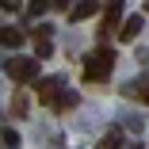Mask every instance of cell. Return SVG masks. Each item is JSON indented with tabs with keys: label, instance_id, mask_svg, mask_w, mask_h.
Returning <instances> with one entry per match:
<instances>
[{
	"label": "cell",
	"instance_id": "cell-11",
	"mask_svg": "<svg viewBox=\"0 0 149 149\" xmlns=\"http://www.w3.org/2000/svg\"><path fill=\"white\" fill-rule=\"evenodd\" d=\"M4 145H12V149H15V145H19V134H15V130H4Z\"/></svg>",
	"mask_w": 149,
	"mask_h": 149
},
{
	"label": "cell",
	"instance_id": "cell-1",
	"mask_svg": "<svg viewBox=\"0 0 149 149\" xmlns=\"http://www.w3.org/2000/svg\"><path fill=\"white\" fill-rule=\"evenodd\" d=\"M111 69H115V54L111 50H96L84 61V80H103V77H111Z\"/></svg>",
	"mask_w": 149,
	"mask_h": 149
},
{
	"label": "cell",
	"instance_id": "cell-6",
	"mask_svg": "<svg viewBox=\"0 0 149 149\" xmlns=\"http://www.w3.org/2000/svg\"><path fill=\"white\" fill-rule=\"evenodd\" d=\"M96 8H100V0H80V4L69 12V19H73V23H80V19H88V15H92Z\"/></svg>",
	"mask_w": 149,
	"mask_h": 149
},
{
	"label": "cell",
	"instance_id": "cell-13",
	"mask_svg": "<svg viewBox=\"0 0 149 149\" xmlns=\"http://www.w3.org/2000/svg\"><path fill=\"white\" fill-rule=\"evenodd\" d=\"M50 4H54V8H65V4H69V0H50Z\"/></svg>",
	"mask_w": 149,
	"mask_h": 149
},
{
	"label": "cell",
	"instance_id": "cell-12",
	"mask_svg": "<svg viewBox=\"0 0 149 149\" xmlns=\"http://www.w3.org/2000/svg\"><path fill=\"white\" fill-rule=\"evenodd\" d=\"M0 8H8V12H15L19 4H15V0H0Z\"/></svg>",
	"mask_w": 149,
	"mask_h": 149
},
{
	"label": "cell",
	"instance_id": "cell-5",
	"mask_svg": "<svg viewBox=\"0 0 149 149\" xmlns=\"http://www.w3.org/2000/svg\"><path fill=\"white\" fill-rule=\"evenodd\" d=\"M57 88H61V84H57L54 77H50V80H42V84H38V100H42V103H54V107H57Z\"/></svg>",
	"mask_w": 149,
	"mask_h": 149
},
{
	"label": "cell",
	"instance_id": "cell-2",
	"mask_svg": "<svg viewBox=\"0 0 149 149\" xmlns=\"http://www.w3.org/2000/svg\"><path fill=\"white\" fill-rule=\"evenodd\" d=\"M8 77L19 80V84L35 80L38 77V61H35V57H12V61H8Z\"/></svg>",
	"mask_w": 149,
	"mask_h": 149
},
{
	"label": "cell",
	"instance_id": "cell-3",
	"mask_svg": "<svg viewBox=\"0 0 149 149\" xmlns=\"http://www.w3.org/2000/svg\"><path fill=\"white\" fill-rule=\"evenodd\" d=\"M118 19H123V0H107V4H103V27H100V31H115Z\"/></svg>",
	"mask_w": 149,
	"mask_h": 149
},
{
	"label": "cell",
	"instance_id": "cell-8",
	"mask_svg": "<svg viewBox=\"0 0 149 149\" xmlns=\"http://www.w3.org/2000/svg\"><path fill=\"white\" fill-rule=\"evenodd\" d=\"M118 145H123V134H118V130H107L103 141H100V149H118Z\"/></svg>",
	"mask_w": 149,
	"mask_h": 149
},
{
	"label": "cell",
	"instance_id": "cell-10",
	"mask_svg": "<svg viewBox=\"0 0 149 149\" xmlns=\"http://www.w3.org/2000/svg\"><path fill=\"white\" fill-rule=\"evenodd\" d=\"M50 8V0H31V15H38V12H46Z\"/></svg>",
	"mask_w": 149,
	"mask_h": 149
},
{
	"label": "cell",
	"instance_id": "cell-9",
	"mask_svg": "<svg viewBox=\"0 0 149 149\" xmlns=\"http://www.w3.org/2000/svg\"><path fill=\"white\" fill-rule=\"evenodd\" d=\"M35 50H38V57H50V38H46V35L35 38Z\"/></svg>",
	"mask_w": 149,
	"mask_h": 149
},
{
	"label": "cell",
	"instance_id": "cell-4",
	"mask_svg": "<svg viewBox=\"0 0 149 149\" xmlns=\"http://www.w3.org/2000/svg\"><path fill=\"white\" fill-rule=\"evenodd\" d=\"M138 31H141V15H130V19H123V23H118V38H123V42L138 38Z\"/></svg>",
	"mask_w": 149,
	"mask_h": 149
},
{
	"label": "cell",
	"instance_id": "cell-7",
	"mask_svg": "<svg viewBox=\"0 0 149 149\" xmlns=\"http://www.w3.org/2000/svg\"><path fill=\"white\" fill-rule=\"evenodd\" d=\"M23 42V31H15V27H0V46H19Z\"/></svg>",
	"mask_w": 149,
	"mask_h": 149
}]
</instances>
